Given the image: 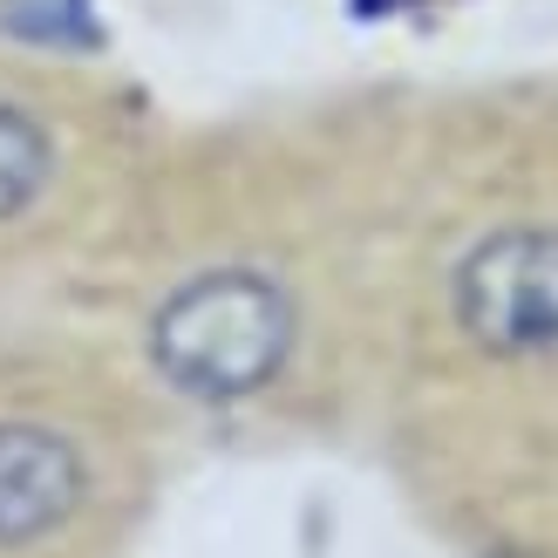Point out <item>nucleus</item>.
I'll return each mask as SVG.
<instances>
[{
    "instance_id": "obj_2",
    "label": "nucleus",
    "mask_w": 558,
    "mask_h": 558,
    "mask_svg": "<svg viewBox=\"0 0 558 558\" xmlns=\"http://www.w3.org/2000/svg\"><path fill=\"white\" fill-rule=\"evenodd\" d=\"M457 314L490 354L558 348V232H497L457 272Z\"/></svg>"
},
{
    "instance_id": "obj_4",
    "label": "nucleus",
    "mask_w": 558,
    "mask_h": 558,
    "mask_svg": "<svg viewBox=\"0 0 558 558\" xmlns=\"http://www.w3.org/2000/svg\"><path fill=\"white\" fill-rule=\"evenodd\" d=\"M48 171V144L41 130L14 117V109H0V218H14L27 198H35V184Z\"/></svg>"
},
{
    "instance_id": "obj_3",
    "label": "nucleus",
    "mask_w": 558,
    "mask_h": 558,
    "mask_svg": "<svg viewBox=\"0 0 558 558\" xmlns=\"http://www.w3.org/2000/svg\"><path fill=\"white\" fill-rule=\"evenodd\" d=\"M82 505V457L54 429L0 423V545L48 538Z\"/></svg>"
},
{
    "instance_id": "obj_1",
    "label": "nucleus",
    "mask_w": 558,
    "mask_h": 558,
    "mask_svg": "<svg viewBox=\"0 0 558 558\" xmlns=\"http://www.w3.org/2000/svg\"><path fill=\"white\" fill-rule=\"evenodd\" d=\"M287 341H293V306L259 272H211L198 287H184L150 327L157 368L211 402L259 388L287 361Z\"/></svg>"
}]
</instances>
